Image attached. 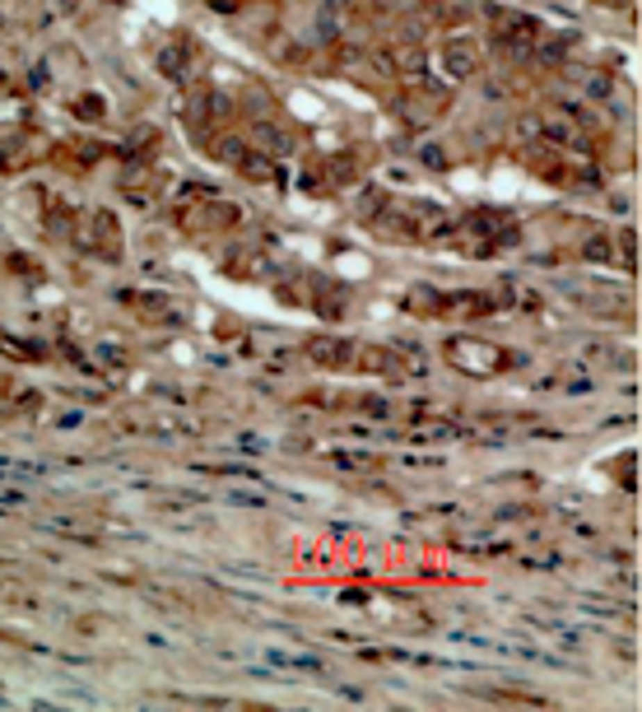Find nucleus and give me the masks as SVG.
<instances>
[{"label": "nucleus", "instance_id": "nucleus-1", "mask_svg": "<svg viewBox=\"0 0 642 712\" xmlns=\"http://www.w3.org/2000/svg\"><path fill=\"white\" fill-rule=\"evenodd\" d=\"M256 140L265 144L261 154H270V158H275V154H289V135H284V131H275V126H261Z\"/></svg>", "mask_w": 642, "mask_h": 712}, {"label": "nucleus", "instance_id": "nucleus-2", "mask_svg": "<svg viewBox=\"0 0 642 712\" xmlns=\"http://www.w3.org/2000/svg\"><path fill=\"white\" fill-rule=\"evenodd\" d=\"M312 354L326 358V363H336V358H345V345H312Z\"/></svg>", "mask_w": 642, "mask_h": 712}, {"label": "nucleus", "instance_id": "nucleus-3", "mask_svg": "<svg viewBox=\"0 0 642 712\" xmlns=\"http://www.w3.org/2000/svg\"><path fill=\"white\" fill-rule=\"evenodd\" d=\"M158 65H163V70H172V75H177V70H182V47H172V51H168V56H163V61H158Z\"/></svg>", "mask_w": 642, "mask_h": 712}]
</instances>
